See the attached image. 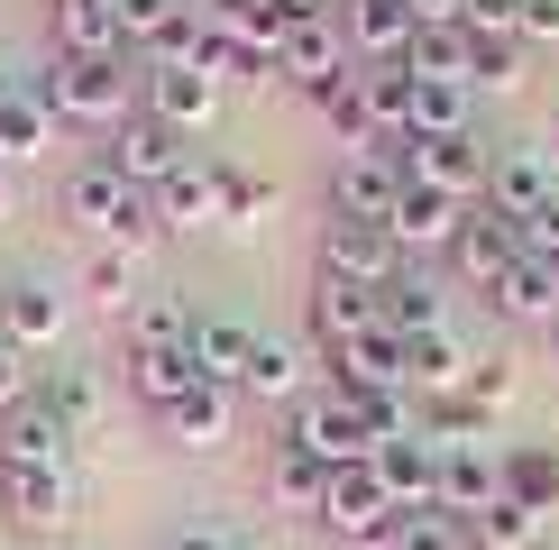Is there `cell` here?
Masks as SVG:
<instances>
[{
  "instance_id": "52",
  "label": "cell",
  "mask_w": 559,
  "mask_h": 550,
  "mask_svg": "<svg viewBox=\"0 0 559 550\" xmlns=\"http://www.w3.org/2000/svg\"><path fill=\"white\" fill-rule=\"evenodd\" d=\"M523 46H559V0H523Z\"/></svg>"
},
{
  "instance_id": "24",
  "label": "cell",
  "mask_w": 559,
  "mask_h": 550,
  "mask_svg": "<svg viewBox=\"0 0 559 550\" xmlns=\"http://www.w3.org/2000/svg\"><path fill=\"white\" fill-rule=\"evenodd\" d=\"M468 349H459L450 331H431V339H404V385H413V404H440V395H468Z\"/></svg>"
},
{
  "instance_id": "12",
  "label": "cell",
  "mask_w": 559,
  "mask_h": 550,
  "mask_svg": "<svg viewBox=\"0 0 559 550\" xmlns=\"http://www.w3.org/2000/svg\"><path fill=\"white\" fill-rule=\"evenodd\" d=\"M340 74H348V37H340V19H294L285 46H275V83L331 92Z\"/></svg>"
},
{
  "instance_id": "48",
  "label": "cell",
  "mask_w": 559,
  "mask_h": 550,
  "mask_svg": "<svg viewBox=\"0 0 559 550\" xmlns=\"http://www.w3.org/2000/svg\"><path fill=\"white\" fill-rule=\"evenodd\" d=\"M468 37H523V0H468Z\"/></svg>"
},
{
  "instance_id": "20",
  "label": "cell",
  "mask_w": 559,
  "mask_h": 550,
  "mask_svg": "<svg viewBox=\"0 0 559 550\" xmlns=\"http://www.w3.org/2000/svg\"><path fill=\"white\" fill-rule=\"evenodd\" d=\"M331 376H340V395H385V385H404V339L377 321V331H358L348 349H331Z\"/></svg>"
},
{
  "instance_id": "2",
  "label": "cell",
  "mask_w": 559,
  "mask_h": 550,
  "mask_svg": "<svg viewBox=\"0 0 559 550\" xmlns=\"http://www.w3.org/2000/svg\"><path fill=\"white\" fill-rule=\"evenodd\" d=\"M64 212H74L83 229H102L120 258H138V248L156 239V193L120 183V175H110V156H83V166L64 175Z\"/></svg>"
},
{
  "instance_id": "53",
  "label": "cell",
  "mask_w": 559,
  "mask_h": 550,
  "mask_svg": "<svg viewBox=\"0 0 559 550\" xmlns=\"http://www.w3.org/2000/svg\"><path fill=\"white\" fill-rule=\"evenodd\" d=\"M10 404H28V367H19V349L0 339V412H10Z\"/></svg>"
},
{
  "instance_id": "3",
  "label": "cell",
  "mask_w": 559,
  "mask_h": 550,
  "mask_svg": "<svg viewBox=\"0 0 559 550\" xmlns=\"http://www.w3.org/2000/svg\"><path fill=\"white\" fill-rule=\"evenodd\" d=\"M285 441L312 458V468H358V458H377V441H367V422H358V404L340 395H312V404H294V422H285Z\"/></svg>"
},
{
  "instance_id": "46",
  "label": "cell",
  "mask_w": 559,
  "mask_h": 550,
  "mask_svg": "<svg viewBox=\"0 0 559 550\" xmlns=\"http://www.w3.org/2000/svg\"><path fill=\"white\" fill-rule=\"evenodd\" d=\"M266 212H275V183L248 175V166H229V229H258Z\"/></svg>"
},
{
  "instance_id": "5",
  "label": "cell",
  "mask_w": 559,
  "mask_h": 550,
  "mask_svg": "<svg viewBox=\"0 0 559 550\" xmlns=\"http://www.w3.org/2000/svg\"><path fill=\"white\" fill-rule=\"evenodd\" d=\"M559 202V166H550V147H486V212H504V220H532V212H550Z\"/></svg>"
},
{
  "instance_id": "26",
  "label": "cell",
  "mask_w": 559,
  "mask_h": 550,
  "mask_svg": "<svg viewBox=\"0 0 559 550\" xmlns=\"http://www.w3.org/2000/svg\"><path fill=\"white\" fill-rule=\"evenodd\" d=\"M229 422H239V395H229V385H193V395L166 404V441L175 450H221Z\"/></svg>"
},
{
  "instance_id": "56",
  "label": "cell",
  "mask_w": 559,
  "mask_h": 550,
  "mask_svg": "<svg viewBox=\"0 0 559 550\" xmlns=\"http://www.w3.org/2000/svg\"><path fill=\"white\" fill-rule=\"evenodd\" d=\"M10 101H28V74H19V64H0V110Z\"/></svg>"
},
{
  "instance_id": "37",
  "label": "cell",
  "mask_w": 559,
  "mask_h": 550,
  "mask_svg": "<svg viewBox=\"0 0 559 550\" xmlns=\"http://www.w3.org/2000/svg\"><path fill=\"white\" fill-rule=\"evenodd\" d=\"M404 74L413 83H468V28H413Z\"/></svg>"
},
{
  "instance_id": "4",
  "label": "cell",
  "mask_w": 559,
  "mask_h": 550,
  "mask_svg": "<svg viewBox=\"0 0 559 550\" xmlns=\"http://www.w3.org/2000/svg\"><path fill=\"white\" fill-rule=\"evenodd\" d=\"M312 514H321V533H340V541H377V550H385L394 523H404V514L385 504V487H377V468H367V458H358V468H331V477H321V504H312Z\"/></svg>"
},
{
  "instance_id": "30",
  "label": "cell",
  "mask_w": 559,
  "mask_h": 550,
  "mask_svg": "<svg viewBox=\"0 0 559 550\" xmlns=\"http://www.w3.org/2000/svg\"><path fill=\"white\" fill-rule=\"evenodd\" d=\"M46 412H56L64 431H102V412H110V395H102V367H56V376H46Z\"/></svg>"
},
{
  "instance_id": "35",
  "label": "cell",
  "mask_w": 559,
  "mask_h": 550,
  "mask_svg": "<svg viewBox=\"0 0 559 550\" xmlns=\"http://www.w3.org/2000/svg\"><path fill=\"white\" fill-rule=\"evenodd\" d=\"M239 395H266V404H285V395H302V349L294 339H248V376H239Z\"/></svg>"
},
{
  "instance_id": "16",
  "label": "cell",
  "mask_w": 559,
  "mask_h": 550,
  "mask_svg": "<svg viewBox=\"0 0 559 550\" xmlns=\"http://www.w3.org/2000/svg\"><path fill=\"white\" fill-rule=\"evenodd\" d=\"M450 258H459V275H468V285H486V294H496L504 275L523 266V229L504 220V212H486V202H477V212H468V229H459V248H450Z\"/></svg>"
},
{
  "instance_id": "11",
  "label": "cell",
  "mask_w": 559,
  "mask_h": 550,
  "mask_svg": "<svg viewBox=\"0 0 559 550\" xmlns=\"http://www.w3.org/2000/svg\"><path fill=\"white\" fill-rule=\"evenodd\" d=\"M367 468H377V487H385L394 514H440V441L431 431L423 441H385Z\"/></svg>"
},
{
  "instance_id": "15",
  "label": "cell",
  "mask_w": 559,
  "mask_h": 550,
  "mask_svg": "<svg viewBox=\"0 0 559 550\" xmlns=\"http://www.w3.org/2000/svg\"><path fill=\"white\" fill-rule=\"evenodd\" d=\"M0 339H10L19 358H28V349H56V339H64V294L46 285V275L0 285Z\"/></svg>"
},
{
  "instance_id": "55",
  "label": "cell",
  "mask_w": 559,
  "mask_h": 550,
  "mask_svg": "<svg viewBox=\"0 0 559 550\" xmlns=\"http://www.w3.org/2000/svg\"><path fill=\"white\" fill-rule=\"evenodd\" d=\"M166 550H248V541H229V533H202V523H193V533H175Z\"/></svg>"
},
{
  "instance_id": "9",
  "label": "cell",
  "mask_w": 559,
  "mask_h": 550,
  "mask_svg": "<svg viewBox=\"0 0 559 550\" xmlns=\"http://www.w3.org/2000/svg\"><path fill=\"white\" fill-rule=\"evenodd\" d=\"M321 275H340V285H367V294H385L394 275H404V248H394L385 229H367V220H331V229H321Z\"/></svg>"
},
{
  "instance_id": "23",
  "label": "cell",
  "mask_w": 559,
  "mask_h": 550,
  "mask_svg": "<svg viewBox=\"0 0 559 550\" xmlns=\"http://www.w3.org/2000/svg\"><path fill=\"white\" fill-rule=\"evenodd\" d=\"M385 303L367 285H340V275H312V331H321V349H348L358 331H377Z\"/></svg>"
},
{
  "instance_id": "25",
  "label": "cell",
  "mask_w": 559,
  "mask_h": 550,
  "mask_svg": "<svg viewBox=\"0 0 559 550\" xmlns=\"http://www.w3.org/2000/svg\"><path fill=\"white\" fill-rule=\"evenodd\" d=\"M248 321L239 312H193V367H202V385H229L239 395V376H248Z\"/></svg>"
},
{
  "instance_id": "27",
  "label": "cell",
  "mask_w": 559,
  "mask_h": 550,
  "mask_svg": "<svg viewBox=\"0 0 559 550\" xmlns=\"http://www.w3.org/2000/svg\"><path fill=\"white\" fill-rule=\"evenodd\" d=\"M504 321H523V331H559V266H542V258H523L514 275H504L496 294H486Z\"/></svg>"
},
{
  "instance_id": "43",
  "label": "cell",
  "mask_w": 559,
  "mask_h": 550,
  "mask_svg": "<svg viewBox=\"0 0 559 550\" xmlns=\"http://www.w3.org/2000/svg\"><path fill=\"white\" fill-rule=\"evenodd\" d=\"M321 477H331V468H312L294 441L275 450V495H285V504H302V514H312V504H321Z\"/></svg>"
},
{
  "instance_id": "19",
  "label": "cell",
  "mask_w": 559,
  "mask_h": 550,
  "mask_svg": "<svg viewBox=\"0 0 559 550\" xmlns=\"http://www.w3.org/2000/svg\"><path fill=\"white\" fill-rule=\"evenodd\" d=\"M156 229H229V166H183L156 193Z\"/></svg>"
},
{
  "instance_id": "57",
  "label": "cell",
  "mask_w": 559,
  "mask_h": 550,
  "mask_svg": "<svg viewBox=\"0 0 559 550\" xmlns=\"http://www.w3.org/2000/svg\"><path fill=\"white\" fill-rule=\"evenodd\" d=\"M0 212H10V166H0Z\"/></svg>"
},
{
  "instance_id": "8",
  "label": "cell",
  "mask_w": 559,
  "mask_h": 550,
  "mask_svg": "<svg viewBox=\"0 0 559 550\" xmlns=\"http://www.w3.org/2000/svg\"><path fill=\"white\" fill-rule=\"evenodd\" d=\"M394 193H404V166H394V147L340 156V175H331V220H367V229H385V220H394Z\"/></svg>"
},
{
  "instance_id": "51",
  "label": "cell",
  "mask_w": 559,
  "mask_h": 550,
  "mask_svg": "<svg viewBox=\"0 0 559 550\" xmlns=\"http://www.w3.org/2000/svg\"><path fill=\"white\" fill-rule=\"evenodd\" d=\"M413 28H468V0H404Z\"/></svg>"
},
{
  "instance_id": "50",
  "label": "cell",
  "mask_w": 559,
  "mask_h": 550,
  "mask_svg": "<svg viewBox=\"0 0 559 550\" xmlns=\"http://www.w3.org/2000/svg\"><path fill=\"white\" fill-rule=\"evenodd\" d=\"M523 258L559 266V202H550V212H532V220H523Z\"/></svg>"
},
{
  "instance_id": "29",
  "label": "cell",
  "mask_w": 559,
  "mask_h": 550,
  "mask_svg": "<svg viewBox=\"0 0 559 550\" xmlns=\"http://www.w3.org/2000/svg\"><path fill=\"white\" fill-rule=\"evenodd\" d=\"M504 495L532 504V514H559V441H523V450H504Z\"/></svg>"
},
{
  "instance_id": "41",
  "label": "cell",
  "mask_w": 559,
  "mask_h": 550,
  "mask_svg": "<svg viewBox=\"0 0 559 550\" xmlns=\"http://www.w3.org/2000/svg\"><path fill=\"white\" fill-rule=\"evenodd\" d=\"M523 83V37H468V92H514Z\"/></svg>"
},
{
  "instance_id": "18",
  "label": "cell",
  "mask_w": 559,
  "mask_h": 550,
  "mask_svg": "<svg viewBox=\"0 0 559 550\" xmlns=\"http://www.w3.org/2000/svg\"><path fill=\"white\" fill-rule=\"evenodd\" d=\"M340 37H348L358 64H404L413 56V10H404V0H348Z\"/></svg>"
},
{
  "instance_id": "49",
  "label": "cell",
  "mask_w": 559,
  "mask_h": 550,
  "mask_svg": "<svg viewBox=\"0 0 559 550\" xmlns=\"http://www.w3.org/2000/svg\"><path fill=\"white\" fill-rule=\"evenodd\" d=\"M193 10H202V28H221V37H239L248 19L266 10V0H193Z\"/></svg>"
},
{
  "instance_id": "13",
  "label": "cell",
  "mask_w": 559,
  "mask_h": 550,
  "mask_svg": "<svg viewBox=\"0 0 559 550\" xmlns=\"http://www.w3.org/2000/svg\"><path fill=\"white\" fill-rule=\"evenodd\" d=\"M459 229H468V202L431 193V183H404V193H394V220H385V239L404 248V258H423V248H459Z\"/></svg>"
},
{
  "instance_id": "7",
  "label": "cell",
  "mask_w": 559,
  "mask_h": 550,
  "mask_svg": "<svg viewBox=\"0 0 559 550\" xmlns=\"http://www.w3.org/2000/svg\"><path fill=\"white\" fill-rule=\"evenodd\" d=\"M110 175L138 183V193H166V183L183 175V138L166 120H147V110H129V120L110 129Z\"/></svg>"
},
{
  "instance_id": "34",
  "label": "cell",
  "mask_w": 559,
  "mask_h": 550,
  "mask_svg": "<svg viewBox=\"0 0 559 550\" xmlns=\"http://www.w3.org/2000/svg\"><path fill=\"white\" fill-rule=\"evenodd\" d=\"M321 101V120L340 129V147L348 156H367V147H385V129H377V110H367V92H358V64H348V74L331 83V92H312Z\"/></svg>"
},
{
  "instance_id": "39",
  "label": "cell",
  "mask_w": 559,
  "mask_h": 550,
  "mask_svg": "<svg viewBox=\"0 0 559 550\" xmlns=\"http://www.w3.org/2000/svg\"><path fill=\"white\" fill-rule=\"evenodd\" d=\"M348 404H358V422H367V441H423V404H413L404 395V385H385V395H348Z\"/></svg>"
},
{
  "instance_id": "54",
  "label": "cell",
  "mask_w": 559,
  "mask_h": 550,
  "mask_svg": "<svg viewBox=\"0 0 559 550\" xmlns=\"http://www.w3.org/2000/svg\"><path fill=\"white\" fill-rule=\"evenodd\" d=\"M348 10V0H275V19H285V28H294V19H340Z\"/></svg>"
},
{
  "instance_id": "21",
  "label": "cell",
  "mask_w": 559,
  "mask_h": 550,
  "mask_svg": "<svg viewBox=\"0 0 559 550\" xmlns=\"http://www.w3.org/2000/svg\"><path fill=\"white\" fill-rule=\"evenodd\" d=\"M377 303H385V331H394V339H431V331H450V285H431L423 266H404V275L377 294Z\"/></svg>"
},
{
  "instance_id": "40",
  "label": "cell",
  "mask_w": 559,
  "mask_h": 550,
  "mask_svg": "<svg viewBox=\"0 0 559 550\" xmlns=\"http://www.w3.org/2000/svg\"><path fill=\"white\" fill-rule=\"evenodd\" d=\"M202 37H212V28H202V10H175L138 56H147V74H175V64H202Z\"/></svg>"
},
{
  "instance_id": "32",
  "label": "cell",
  "mask_w": 559,
  "mask_h": 550,
  "mask_svg": "<svg viewBox=\"0 0 559 550\" xmlns=\"http://www.w3.org/2000/svg\"><path fill=\"white\" fill-rule=\"evenodd\" d=\"M468 541H477V550H550V514H532V504L496 495V504L468 523Z\"/></svg>"
},
{
  "instance_id": "42",
  "label": "cell",
  "mask_w": 559,
  "mask_h": 550,
  "mask_svg": "<svg viewBox=\"0 0 559 550\" xmlns=\"http://www.w3.org/2000/svg\"><path fill=\"white\" fill-rule=\"evenodd\" d=\"M385 550H477V541H468V523H450V514H404L385 533Z\"/></svg>"
},
{
  "instance_id": "22",
  "label": "cell",
  "mask_w": 559,
  "mask_h": 550,
  "mask_svg": "<svg viewBox=\"0 0 559 550\" xmlns=\"http://www.w3.org/2000/svg\"><path fill=\"white\" fill-rule=\"evenodd\" d=\"M0 504H10L28 533H56V523L74 514V477L64 468H0Z\"/></svg>"
},
{
  "instance_id": "33",
  "label": "cell",
  "mask_w": 559,
  "mask_h": 550,
  "mask_svg": "<svg viewBox=\"0 0 559 550\" xmlns=\"http://www.w3.org/2000/svg\"><path fill=\"white\" fill-rule=\"evenodd\" d=\"M129 349H193V303L183 294H138L129 303Z\"/></svg>"
},
{
  "instance_id": "45",
  "label": "cell",
  "mask_w": 559,
  "mask_h": 550,
  "mask_svg": "<svg viewBox=\"0 0 559 550\" xmlns=\"http://www.w3.org/2000/svg\"><path fill=\"white\" fill-rule=\"evenodd\" d=\"M83 294H92V303H110V312H129V303H138V294H129V258H120V248H102V258L83 266Z\"/></svg>"
},
{
  "instance_id": "44",
  "label": "cell",
  "mask_w": 559,
  "mask_h": 550,
  "mask_svg": "<svg viewBox=\"0 0 559 550\" xmlns=\"http://www.w3.org/2000/svg\"><path fill=\"white\" fill-rule=\"evenodd\" d=\"M175 10H193V0H110V19H120V46H147Z\"/></svg>"
},
{
  "instance_id": "47",
  "label": "cell",
  "mask_w": 559,
  "mask_h": 550,
  "mask_svg": "<svg viewBox=\"0 0 559 550\" xmlns=\"http://www.w3.org/2000/svg\"><path fill=\"white\" fill-rule=\"evenodd\" d=\"M504 395H514V358H477V367H468V404L496 412Z\"/></svg>"
},
{
  "instance_id": "1",
  "label": "cell",
  "mask_w": 559,
  "mask_h": 550,
  "mask_svg": "<svg viewBox=\"0 0 559 550\" xmlns=\"http://www.w3.org/2000/svg\"><path fill=\"white\" fill-rule=\"evenodd\" d=\"M28 101H46L56 120H83V129H120L129 120V56H56L46 74H28Z\"/></svg>"
},
{
  "instance_id": "38",
  "label": "cell",
  "mask_w": 559,
  "mask_h": 550,
  "mask_svg": "<svg viewBox=\"0 0 559 550\" xmlns=\"http://www.w3.org/2000/svg\"><path fill=\"white\" fill-rule=\"evenodd\" d=\"M358 92H367V110H377L385 138L413 129V74H404V64H358Z\"/></svg>"
},
{
  "instance_id": "17",
  "label": "cell",
  "mask_w": 559,
  "mask_h": 550,
  "mask_svg": "<svg viewBox=\"0 0 559 550\" xmlns=\"http://www.w3.org/2000/svg\"><path fill=\"white\" fill-rule=\"evenodd\" d=\"M64 450H74V431L46 412V395L0 412V468H64Z\"/></svg>"
},
{
  "instance_id": "14",
  "label": "cell",
  "mask_w": 559,
  "mask_h": 550,
  "mask_svg": "<svg viewBox=\"0 0 559 550\" xmlns=\"http://www.w3.org/2000/svg\"><path fill=\"white\" fill-rule=\"evenodd\" d=\"M138 110L166 120L175 138H202V129L221 120V83L202 74V64H175V74H147V101H138Z\"/></svg>"
},
{
  "instance_id": "36",
  "label": "cell",
  "mask_w": 559,
  "mask_h": 550,
  "mask_svg": "<svg viewBox=\"0 0 559 550\" xmlns=\"http://www.w3.org/2000/svg\"><path fill=\"white\" fill-rule=\"evenodd\" d=\"M37 156H56V110L46 101H10L0 110V166H37Z\"/></svg>"
},
{
  "instance_id": "31",
  "label": "cell",
  "mask_w": 559,
  "mask_h": 550,
  "mask_svg": "<svg viewBox=\"0 0 559 550\" xmlns=\"http://www.w3.org/2000/svg\"><path fill=\"white\" fill-rule=\"evenodd\" d=\"M193 385H202L193 349H129V395H147L156 412H166L175 395H193Z\"/></svg>"
},
{
  "instance_id": "28",
  "label": "cell",
  "mask_w": 559,
  "mask_h": 550,
  "mask_svg": "<svg viewBox=\"0 0 559 550\" xmlns=\"http://www.w3.org/2000/svg\"><path fill=\"white\" fill-rule=\"evenodd\" d=\"M56 56H129L110 0H56Z\"/></svg>"
},
{
  "instance_id": "10",
  "label": "cell",
  "mask_w": 559,
  "mask_h": 550,
  "mask_svg": "<svg viewBox=\"0 0 559 550\" xmlns=\"http://www.w3.org/2000/svg\"><path fill=\"white\" fill-rule=\"evenodd\" d=\"M496 495H504V450H496V441L440 450V514H450V523H477Z\"/></svg>"
},
{
  "instance_id": "58",
  "label": "cell",
  "mask_w": 559,
  "mask_h": 550,
  "mask_svg": "<svg viewBox=\"0 0 559 550\" xmlns=\"http://www.w3.org/2000/svg\"><path fill=\"white\" fill-rule=\"evenodd\" d=\"M550 166H559V147H550Z\"/></svg>"
},
{
  "instance_id": "6",
  "label": "cell",
  "mask_w": 559,
  "mask_h": 550,
  "mask_svg": "<svg viewBox=\"0 0 559 550\" xmlns=\"http://www.w3.org/2000/svg\"><path fill=\"white\" fill-rule=\"evenodd\" d=\"M404 183H431V193H450V202H486V147L477 138H404Z\"/></svg>"
}]
</instances>
